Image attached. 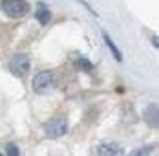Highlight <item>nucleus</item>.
<instances>
[{
	"instance_id": "obj_1",
	"label": "nucleus",
	"mask_w": 159,
	"mask_h": 156,
	"mask_svg": "<svg viewBox=\"0 0 159 156\" xmlns=\"http://www.w3.org/2000/svg\"><path fill=\"white\" fill-rule=\"evenodd\" d=\"M31 85L37 94H48L49 90L55 88V74L51 70H42L33 77Z\"/></svg>"
},
{
	"instance_id": "obj_2",
	"label": "nucleus",
	"mask_w": 159,
	"mask_h": 156,
	"mask_svg": "<svg viewBox=\"0 0 159 156\" xmlns=\"http://www.w3.org/2000/svg\"><path fill=\"white\" fill-rule=\"evenodd\" d=\"M0 9L11 18H20L30 11V4L26 0H2Z\"/></svg>"
},
{
	"instance_id": "obj_3",
	"label": "nucleus",
	"mask_w": 159,
	"mask_h": 156,
	"mask_svg": "<svg viewBox=\"0 0 159 156\" xmlns=\"http://www.w3.org/2000/svg\"><path fill=\"white\" fill-rule=\"evenodd\" d=\"M30 66H31L30 57L26 53H18V55H13L11 61H9V72L15 77H24L30 72Z\"/></svg>"
},
{
	"instance_id": "obj_4",
	"label": "nucleus",
	"mask_w": 159,
	"mask_h": 156,
	"mask_svg": "<svg viewBox=\"0 0 159 156\" xmlns=\"http://www.w3.org/2000/svg\"><path fill=\"white\" fill-rule=\"evenodd\" d=\"M44 130H46L48 138H61V136H64L68 132V121L62 116L53 118V119H49L48 123L44 125Z\"/></svg>"
},
{
	"instance_id": "obj_5",
	"label": "nucleus",
	"mask_w": 159,
	"mask_h": 156,
	"mask_svg": "<svg viewBox=\"0 0 159 156\" xmlns=\"http://www.w3.org/2000/svg\"><path fill=\"white\" fill-rule=\"evenodd\" d=\"M95 156H125V151L121 145L106 141V143H101L95 149Z\"/></svg>"
},
{
	"instance_id": "obj_6",
	"label": "nucleus",
	"mask_w": 159,
	"mask_h": 156,
	"mask_svg": "<svg viewBox=\"0 0 159 156\" xmlns=\"http://www.w3.org/2000/svg\"><path fill=\"white\" fill-rule=\"evenodd\" d=\"M143 118H144V121H146L148 127L159 129V107H156V105H148V107L144 109Z\"/></svg>"
},
{
	"instance_id": "obj_7",
	"label": "nucleus",
	"mask_w": 159,
	"mask_h": 156,
	"mask_svg": "<svg viewBox=\"0 0 159 156\" xmlns=\"http://www.w3.org/2000/svg\"><path fill=\"white\" fill-rule=\"evenodd\" d=\"M35 17H37V20L42 26H46V24H49V20H51V11H49V7L46 4L39 2L37 4V9H35Z\"/></svg>"
},
{
	"instance_id": "obj_8",
	"label": "nucleus",
	"mask_w": 159,
	"mask_h": 156,
	"mask_svg": "<svg viewBox=\"0 0 159 156\" xmlns=\"http://www.w3.org/2000/svg\"><path fill=\"white\" fill-rule=\"evenodd\" d=\"M102 39H104V42H106V46L110 48V51L113 53V57L117 59V61H123V55H121V51H119V48L113 44V41L110 39V35L108 33H102Z\"/></svg>"
},
{
	"instance_id": "obj_9",
	"label": "nucleus",
	"mask_w": 159,
	"mask_h": 156,
	"mask_svg": "<svg viewBox=\"0 0 159 156\" xmlns=\"http://www.w3.org/2000/svg\"><path fill=\"white\" fill-rule=\"evenodd\" d=\"M77 66H79V68H82L84 72H92V70H93V64L88 61V59H84V57L77 59Z\"/></svg>"
},
{
	"instance_id": "obj_10",
	"label": "nucleus",
	"mask_w": 159,
	"mask_h": 156,
	"mask_svg": "<svg viewBox=\"0 0 159 156\" xmlns=\"http://www.w3.org/2000/svg\"><path fill=\"white\" fill-rule=\"evenodd\" d=\"M154 151V147H141V149H135L130 156H150Z\"/></svg>"
},
{
	"instance_id": "obj_11",
	"label": "nucleus",
	"mask_w": 159,
	"mask_h": 156,
	"mask_svg": "<svg viewBox=\"0 0 159 156\" xmlns=\"http://www.w3.org/2000/svg\"><path fill=\"white\" fill-rule=\"evenodd\" d=\"M6 153H7V156H20V151H18V147H16L15 143H7Z\"/></svg>"
},
{
	"instance_id": "obj_12",
	"label": "nucleus",
	"mask_w": 159,
	"mask_h": 156,
	"mask_svg": "<svg viewBox=\"0 0 159 156\" xmlns=\"http://www.w3.org/2000/svg\"><path fill=\"white\" fill-rule=\"evenodd\" d=\"M152 44H154L156 48H159V37H157V35H154V37H152Z\"/></svg>"
},
{
	"instance_id": "obj_13",
	"label": "nucleus",
	"mask_w": 159,
	"mask_h": 156,
	"mask_svg": "<svg viewBox=\"0 0 159 156\" xmlns=\"http://www.w3.org/2000/svg\"><path fill=\"white\" fill-rule=\"evenodd\" d=\"M0 156H2V154H0Z\"/></svg>"
}]
</instances>
